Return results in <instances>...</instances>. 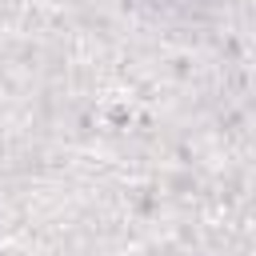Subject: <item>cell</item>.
<instances>
[{
	"label": "cell",
	"instance_id": "obj_1",
	"mask_svg": "<svg viewBox=\"0 0 256 256\" xmlns=\"http://www.w3.org/2000/svg\"><path fill=\"white\" fill-rule=\"evenodd\" d=\"M152 4H156L160 12H188L196 0H152Z\"/></svg>",
	"mask_w": 256,
	"mask_h": 256
}]
</instances>
